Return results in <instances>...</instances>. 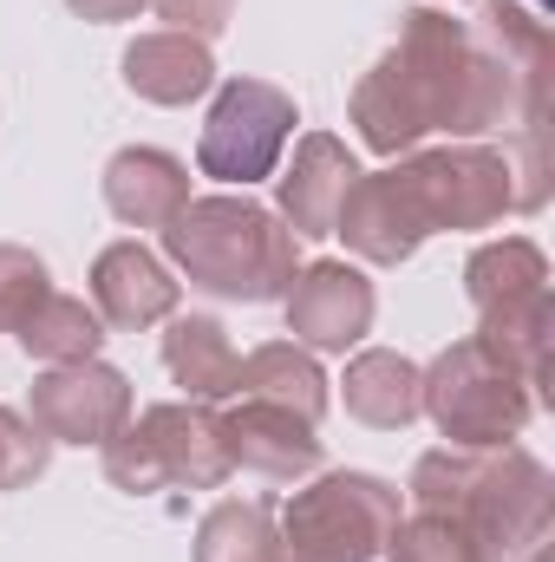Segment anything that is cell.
I'll use <instances>...</instances> for the list:
<instances>
[{"mask_svg": "<svg viewBox=\"0 0 555 562\" xmlns=\"http://www.w3.org/2000/svg\"><path fill=\"white\" fill-rule=\"evenodd\" d=\"M550 92V26L517 0H484L477 20L412 7L380 66L353 86V132L380 157H406L431 132H536Z\"/></svg>", "mask_w": 555, "mask_h": 562, "instance_id": "obj_1", "label": "cell"}, {"mask_svg": "<svg viewBox=\"0 0 555 562\" xmlns=\"http://www.w3.org/2000/svg\"><path fill=\"white\" fill-rule=\"evenodd\" d=\"M412 510H438L471 524L497 562H523L530 550H543L555 510V477L543 458H530L523 445H444L424 451L412 464Z\"/></svg>", "mask_w": 555, "mask_h": 562, "instance_id": "obj_2", "label": "cell"}, {"mask_svg": "<svg viewBox=\"0 0 555 562\" xmlns=\"http://www.w3.org/2000/svg\"><path fill=\"white\" fill-rule=\"evenodd\" d=\"M163 256L190 276V288L262 307L287 294L301 269V236L256 196H190L163 223Z\"/></svg>", "mask_w": 555, "mask_h": 562, "instance_id": "obj_3", "label": "cell"}, {"mask_svg": "<svg viewBox=\"0 0 555 562\" xmlns=\"http://www.w3.org/2000/svg\"><path fill=\"white\" fill-rule=\"evenodd\" d=\"M412 216L424 223V236L438 229H497L503 216L517 210H536L550 196L543 183V125L517 138L510 150H490V144H444V150H412L406 164H393Z\"/></svg>", "mask_w": 555, "mask_h": 562, "instance_id": "obj_4", "label": "cell"}, {"mask_svg": "<svg viewBox=\"0 0 555 562\" xmlns=\"http://www.w3.org/2000/svg\"><path fill=\"white\" fill-rule=\"evenodd\" d=\"M105 451V484L125 497H157V491H223L229 484V451H223V419L196 400L144 406Z\"/></svg>", "mask_w": 555, "mask_h": 562, "instance_id": "obj_5", "label": "cell"}, {"mask_svg": "<svg viewBox=\"0 0 555 562\" xmlns=\"http://www.w3.org/2000/svg\"><path fill=\"white\" fill-rule=\"evenodd\" d=\"M399 530V491L373 471H327L281 510L287 562H380Z\"/></svg>", "mask_w": 555, "mask_h": 562, "instance_id": "obj_6", "label": "cell"}, {"mask_svg": "<svg viewBox=\"0 0 555 562\" xmlns=\"http://www.w3.org/2000/svg\"><path fill=\"white\" fill-rule=\"evenodd\" d=\"M424 413H431V425L451 445L484 451V445L523 438V425L536 413V393H530V380H517L510 367H497L477 340H451L424 367Z\"/></svg>", "mask_w": 555, "mask_h": 562, "instance_id": "obj_7", "label": "cell"}, {"mask_svg": "<svg viewBox=\"0 0 555 562\" xmlns=\"http://www.w3.org/2000/svg\"><path fill=\"white\" fill-rule=\"evenodd\" d=\"M294 125H301V112H294V99L281 86H269V79H229L216 92L209 119H203L196 170L216 177V183H242L249 190V183L275 177Z\"/></svg>", "mask_w": 555, "mask_h": 562, "instance_id": "obj_8", "label": "cell"}, {"mask_svg": "<svg viewBox=\"0 0 555 562\" xmlns=\"http://www.w3.org/2000/svg\"><path fill=\"white\" fill-rule=\"evenodd\" d=\"M33 425L53 445H105L132 425V380L105 360L46 367L33 380Z\"/></svg>", "mask_w": 555, "mask_h": 562, "instance_id": "obj_9", "label": "cell"}, {"mask_svg": "<svg viewBox=\"0 0 555 562\" xmlns=\"http://www.w3.org/2000/svg\"><path fill=\"white\" fill-rule=\"evenodd\" d=\"M281 307H287L294 347H307V353H347V347H360L373 334L380 294H373V281L360 276L353 262H307V269H294Z\"/></svg>", "mask_w": 555, "mask_h": 562, "instance_id": "obj_10", "label": "cell"}, {"mask_svg": "<svg viewBox=\"0 0 555 562\" xmlns=\"http://www.w3.org/2000/svg\"><path fill=\"white\" fill-rule=\"evenodd\" d=\"M223 419V451L236 471H256L269 484H294L307 471H320V425L294 419L287 406H269V400H236Z\"/></svg>", "mask_w": 555, "mask_h": 562, "instance_id": "obj_11", "label": "cell"}, {"mask_svg": "<svg viewBox=\"0 0 555 562\" xmlns=\"http://www.w3.org/2000/svg\"><path fill=\"white\" fill-rule=\"evenodd\" d=\"M333 236H340L360 262L399 269V262L418 256L424 223L412 216V203H406V190H399L393 170H360L353 190H347V203H340V216H333Z\"/></svg>", "mask_w": 555, "mask_h": 562, "instance_id": "obj_12", "label": "cell"}, {"mask_svg": "<svg viewBox=\"0 0 555 562\" xmlns=\"http://www.w3.org/2000/svg\"><path fill=\"white\" fill-rule=\"evenodd\" d=\"M353 177H360V157L347 144L333 138V132H307V138L294 144V164L281 170V223L301 243L333 236V216H340Z\"/></svg>", "mask_w": 555, "mask_h": 562, "instance_id": "obj_13", "label": "cell"}, {"mask_svg": "<svg viewBox=\"0 0 555 562\" xmlns=\"http://www.w3.org/2000/svg\"><path fill=\"white\" fill-rule=\"evenodd\" d=\"M92 307H99L105 327L144 334V327L177 314V281H170V269L144 243H112L92 262Z\"/></svg>", "mask_w": 555, "mask_h": 562, "instance_id": "obj_14", "label": "cell"}, {"mask_svg": "<svg viewBox=\"0 0 555 562\" xmlns=\"http://www.w3.org/2000/svg\"><path fill=\"white\" fill-rule=\"evenodd\" d=\"M190 203V170L183 157L157 150V144H132L105 164V210L132 229H163L177 210Z\"/></svg>", "mask_w": 555, "mask_h": 562, "instance_id": "obj_15", "label": "cell"}, {"mask_svg": "<svg viewBox=\"0 0 555 562\" xmlns=\"http://www.w3.org/2000/svg\"><path fill=\"white\" fill-rule=\"evenodd\" d=\"M125 86L138 92L144 105H190L216 86V59H209V40H190V33H138L125 46Z\"/></svg>", "mask_w": 555, "mask_h": 562, "instance_id": "obj_16", "label": "cell"}, {"mask_svg": "<svg viewBox=\"0 0 555 562\" xmlns=\"http://www.w3.org/2000/svg\"><path fill=\"white\" fill-rule=\"evenodd\" d=\"M340 400H347L353 419L373 425V431H406L424 413V373L406 353H393V347H366V353L347 360Z\"/></svg>", "mask_w": 555, "mask_h": 562, "instance_id": "obj_17", "label": "cell"}, {"mask_svg": "<svg viewBox=\"0 0 555 562\" xmlns=\"http://www.w3.org/2000/svg\"><path fill=\"white\" fill-rule=\"evenodd\" d=\"M163 367H170V380H177L196 406H223V400H236L242 353L229 347V334H223L216 314H170Z\"/></svg>", "mask_w": 555, "mask_h": 562, "instance_id": "obj_18", "label": "cell"}, {"mask_svg": "<svg viewBox=\"0 0 555 562\" xmlns=\"http://www.w3.org/2000/svg\"><path fill=\"white\" fill-rule=\"evenodd\" d=\"M236 400H269V406H287L294 419L320 425V413H327V373H320V360H314L307 347L269 340V347L242 353Z\"/></svg>", "mask_w": 555, "mask_h": 562, "instance_id": "obj_19", "label": "cell"}, {"mask_svg": "<svg viewBox=\"0 0 555 562\" xmlns=\"http://www.w3.org/2000/svg\"><path fill=\"white\" fill-rule=\"evenodd\" d=\"M464 294L477 314H497V307H523L536 294H550V256L530 243V236H503V243H484L471 262H464Z\"/></svg>", "mask_w": 555, "mask_h": 562, "instance_id": "obj_20", "label": "cell"}, {"mask_svg": "<svg viewBox=\"0 0 555 562\" xmlns=\"http://www.w3.org/2000/svg\"><path fill=\"white\" fill-rule=\"evenodd\" d=\"M13 340H20L39 367H72V360H99V347H105V321H99L92 301L53 288V294L26 314V327H20Z\"/></svg>", "mask_w": 555, "mask_h": 562, "instance_id": "obj_21", "label": "cell"}, {"mask_svg": "<svg viewBox=\"0 0 555 562\" xmlns=\"http://www.w3.org/2000/svg\"><path fill=\"white\" fill-rule=\"evenodd\" d=\"M550 294H536V301H523V307H497V314H477V347L497 360V367H510L517 380H530V386H543V373H550Z\"/></svg>", "mask_w": 555, "mask_h": 562, "instance_id": "obj_22", "label": "cell"}, {"mask_svg": "<svg viewBox=\"0 0 555 562\" xmlns=\"http://www.w3.org/2000/svg\"><path fill=\"white\" fill-rule=\"evenodd\" d=\"M196 562H281V530L269 504H216L196 524Z\"/></svg>", "mask_w": 555, "mask_h": 562, "instance_id": "obj_23", "label": "cell"}, {"mask_svg": "<svg viewBox=\"0 0 555 562\" xmlns=\"http://www.w3.org/2000/svg\"><path fill=\"white\" fill-rule=\"evenodd\" d=\"M386 562H497V557L471 524L438 517V510H412V517H399V530L386 543Z\"/></svg>", "mask_w": 555, "mask_h": 562, "instance_id": "obj_24", "label": "cell"}, {"mask_svg": "<svg viewBox=\"0 0 555 562\" xmlns=\"http://www.w3.org/2000/svg\"><path fill=\"white\" fill-rule=\"evenodd\" d=\"M46 294H53L46 262H39L33 249H20V243H0V334H20L26 314H33Z\"/></svg>", "mask_w": 555, "mask_h": 562, "instance_id": "obj_25", "label": "cell"}, {"mask_svg": "<svg viewBox=\"0 0 555 562\" xmlns=\"http://www.w3.org/2000/svg\"><path fill=\"white\" fill-rule=\"evenodd\" d=\"M53 458V438L39 431L33 419H20L13 406H0V491H20L46 471Z\"/></svg>", "mask_w": 555, "mask_h": 562, "instance_id": "obj_26", "label": "cell"}, {"mask_svg": "<svg viewBox=\"0 0 555 562\" xmlns=\"http://www.w3.org/2000/svg\"><path fill=\"white\" fill-rule=\"evenodd\" d=\"M157 20H170V33H190V40H216L236 13V0H150Z\"/></svg>", "mask_w": 555, "mask_h": 562, "instance_id": "obj_27", "label": "cell"}, {"mask_svg": "<svg viewBox=\"0 0 555 562\" xmlns=\"http://www.w3.org/2000/svg\"><path fill=\"white\" fill-rule=\"evenodd\" d=\"M79 20H92V26H118V20H138L150 0H66Z\"/></svg>", "mask_w": 555, "mask_h": 562, "instance_id": "obj_28", "label": "cell"}, {"mask_svg": "<svg viewBox=\"0 0 555 562\" xmlns=\"http://www.w3.org/2000/svg\"><path fill=\"white\" fill-rule=\"evenodd\" d=\"M281 562H287V557H281Z\"/></svg>", "mask_w": 555, "mask_h": 562, "instance_id": "obj_29", "label": "cell"}]
</instances>
